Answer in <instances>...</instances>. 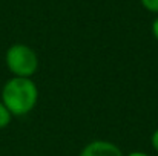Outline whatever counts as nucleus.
<instances>
[{"mask_svg":"<svg viewBox=\"0 0 158 156\" xmlns=\"http://www.w3.org/2000/svg\"><path fill=\"white\" fill-rule=\"evenodd\" d=\"M2 103L12 116L31 113L39 101V89L32 78H9L2 87Z\"/></svg>","mask_w":158,"mask_h":156,"instance_id":"obj_1","label":"nucleus"},{"mask_svg":"<svg viewBox=\"0 0 158 156\" xmlns=\"http://www.w3.org/2000/svg\"><path fill=\"white\" fill-rule=\"evenodd\" d=\"M5 63L12 77L31 78L39 69V57L35 51L25 43H14L5 54Z\"/></svg>","mask_w":158,"mask_h":156,"instance_id":"obj_2","label":"nucleus"},{"mask_svg":"<svg viewBox=\"0 0 158 156\" xmlns=\"http://www.w3.org/2000/svg\"><path fill=\"white\" fill-rule=\"evenodd\" d=\"M80 156H124L121 149L110 142V141H106V139H95V141H91L88 142L81 152Z\"/></svg>","mask_w":158,"mask_h":156,"instance_id":"obj_3","label":"nucleus"},{"mask_svg":"<svg viewBox=\"0 0 158 156\" xmlns=\"http://www.w3.org/2000/svg\"><path fill=\"white\" fill-rule=\"evenodd\" d=\"M11 119H12V115H11L9 110L5 107V104L0 101V130L5 129V127H8L9 122H11Z\"/></svg>","mask_w":158,"mask_h":156,"instance_id":"obj_4","label":"nucleus"},{"mask_svg":"<svg viewBox=\"0 0 158 156\" xmlns=\"http://www.w3.org/2000/svg\"><path fill=\"white\" fill-rule=\"evenodd\" d=\"M140 2L144 9H148L149 12L158 14V0H140Z\"/></svg>","mask_w":158,"mask_h":156,"instance_id":"obj_5","label":"nucleus"},{"mask_svg":"<svg viewBox=\"0 0 158 156\" xmlns=\"http://www.w3.org/2000/svg\"><path fill=\"white\" fill-rule=\"evenodd\" d=\"M151 146H152V149L158 153V129H155V130L152 132V135H151Z\"/></svg>","mask_w":158,"mask_h":156,"instance_id":"obj_6","label":"nucleus"},{"mask_svg":"<svg viewBox=\"0 0 158 156\" xmlns=\"http://www.w3.org/2000/svg\"><path fill=\"white\" fill-rule=\"evenodd\" d=\"M151 31H152V35H154V38L158 42V17L152 22V26H151Z\"/></svg>","mask_w":158,"mask_h":156,"instance_id":"obj_7","label":"nucleus"},{"mask_svg":"<svg viewBox=\"0 0 158 156\" xmlns=\"http://www.w3.org/2000/svg\"><path fill=\"white\" fill-rule=\"evenodd\" d=\"M124 156H149V155H148V153H144V152H132V153L124 155Z\"/></svg>","mask_w":158,"mask_h":156,"instance_id":"obj_8","label":"nucleus"}]
</instances>
